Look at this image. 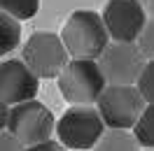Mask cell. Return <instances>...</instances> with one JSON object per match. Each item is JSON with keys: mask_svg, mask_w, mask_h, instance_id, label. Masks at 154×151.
Masks as SVG:
<instances>
[{"mask_svg": "<svg viewBox=\"0 0 154 151\" xmlns=\"http://www.w3.org/2000/svg\"><path fill=\"white\" fill-rule=\"evenodd\" d=\"M61 42L68 56L96 61L110 44V35L103 26L100 14H96L94 10H77L68 16L61 33Z\"/></svg>", "mask_w": 154, "mask_h": 151, "instance_id": "cell-1", "label": "cell"}, {"mask_svg": "<svg viewBox=\"0 0 154 151\" xmlns=\"http://www.w3.org/2000/svg\"><path fill=\"white\" fill-rule=\"evenodd\" d=\"M21 61L38 79H54L68 63V51L56 33H33L21 51Z\"/></svg>", "mask_w": 154, "mask_h": 151, "instance_id": "cell-6", "label": "cell"}, {"mask_svg": "<svg viewBox=\"0 0 154 151\" xmlns=\"http://www.w3.org/2000/svg\"><path fill=\"white\" fill-rule=\"evenodd\" d=\"M133 137L140 147L154 149V105H145L140 119L133 126Z\"/></svg>", "mask_w": 154, "mask_h": 151, "instance_id": "cell-12", "label": "cell"}, {"mask_svg": "<svg viewBox=\"0 0 154 151\" xmlns=\"http://www.w3.org/2000/svg\"><path fill=\"white\" fill-rule=\"evenodd\" d=\"M40 79L28 70L21 58H10L0 63V100L5 105H19L35 100Z\"/></svg>", "mask_w": 154, "mask_h": 151, "instance_id": "cell-9", "label": "cell"}, {"mask_svg": "<svg viewBox=\"0 0 154 151\" xmlns=\"http://www.w3.org/2000/svg\"><path fill=\"white\" fill-rule=\"evenodd\" d=\"M7 114H10L7 105L0 100V130H5V126H7Z\"/></svg>", "mask_w": 154, "mask_h": 151, "instance_id": "cell-18", "label": "cell"}, {"mask_svg": "<svg viewBox=\"0 0 154 151\" xmlns=\"http://www.w3.org/2000/svg\"><path fill=\"white\" fill-rule=\"evenodd\" d=\"M96 63L103 72L105 84L135 86L147 58L140 54L135 42H112L103 49V54L96 58Z\"/></svg>", "mask_w": 154, "mask_h": 151, "instance_id": "cell-7", "label": "cell"}, {"mask_svg": "<svg viewBox=\"0 0 154 151\" xmlns=\"http://www.w3.org/2000/svg\"><path fill=\"white\" fill-rule=\"evenodd\" d=\"M135 44H138L140 54H143L147 61H154V16H147L140 35L135 40Z\"/></svg>", "mask_w": 154, "mask_h": 151, "instance_id": "cell-15", "label": "cell"}, {"mask_svg": "<svg viewBox=\"0 0 154 151\" xmlns=\"http://www.w3.org/2000/svg\"><path fill=\"white\" fill-rule=\"evenodd\" d=\"M40 10V0H0V12L10 14L17 21L33 19Z\"/></svg>", "mask_w": 154, "mask_h": 151, "instance_id": "cell-13", "label": "cell"}, {"mask_svg": "<svg viewBox=\"0 0 154 151\" xmlns=\"http://www.w3.org/2000/svg\"><path fill=\"white\" fill-rule=\"evenodd\" d=\"M23 151H68L61 142H54V140H45L40 144H33V147H26Z\"/></svg>", "mask_w": 154, "mask_h": 151, "instance_id": "cell-17", "label": "cell"}, {"mask_svg": "<svg viewBox=\"0 0 154 151\" xmlns=\"http://www.w3.org/2000/svg\"><path fill=\"white\" fill-rule=\"evenodd\" d=\"M23 149L26 147L14 135H10L7 130H0V151H23Z\"/></svg>", "mask_w": 154, "mask_h": 151, "instance_id": "cell-16", "label": "cell"}, {"mask_svg": "<svg viewBox=\"0 0 154 151\" xmlns=\"http://www.w3.org/2000/svg\"><path fill=\"white\" fill-rule=\"evenodd\" d=\"M135 88L140 91L143 100L147 105H154V61H147L143 67V72L135 81Z\"/></svg>", "mask_w": 154, "mask_h": 151, "instance_id": "cell-14", "label": "cell"}, {"mask_svg": "<svg viewBox=\"0 0 154 151\" xmlns=\"http://www.w3.org/2000/svg\"><path fill=\"white\" fill-rule=\"evenodd\" d=\"M140 5H143V10L147 16H154V0H138Z\"/></svg>", "mask_w": 154, "mask_h": 151, "instance_id": "cell-19", "label": "cell"}, {"mask_svg": "<svg viewBox=\"0 0 154 151\" xmlns=\"http://www.w3.org/2000/svg\"><path fill=\"white\" fill-rule=\"evenodd\" d=\"M147 151H154V149H147Z\"/></svg>", "mask_w": 154, "mask_h": 151, "instance_id": "cell-20", "label": "cell"}, {"mask_svg": "<svg viewBox=\"0 0 154 151\" xmlns=\"http://www.w3.org/2000/svg\"><path fill=\"white\" fill-rule=\"evenodd\" d=\"M105 86L98 63L89 58L68 61L58 75V91L70 105H94Z\"/></svg>", "mask_w": 154, "mask_h": 151, "instance_id": "cell-2", "label": "cell"}, {"mask_svg": "<svg viewBox=\"0 0 154 151\" xmlns=\"http://www.w3.org/2000/svg\"><path fill=\"white\" fill-rule=\"evenodd\" d=\"M96 109L107 128L112 130H128L140 119L145 109V100L135 86H122V84H107L103 93L96 100Z\"/></svg>", "mask_w": 154, "mask_h": 151, "instance_id": "cell-3", "label": "cell"}, {"mask_svg": "<svg viewBox=\"0 0 154 151\" xmlns=\"http://www.w3.org/2000/svg\"><path fill=\"white\" fill-rule=\"evenodd\" d=\"M91 151H140V144L128 130H112L107 128Z\"/></svg>", "mask_w": 154, "mask_h": 151, "instance_id": "cell-10", "label": "cell"}, {"mask_svg": "<svg viewBox=\"0 0 154 151\" xmlns=\"http://www.w3.org/2000/svg\"><path fill=\"white\" fill-rule=\"evenodd\" d=\"M54 130L58 132V142L66 149L84 151V149H94V144L105 132V123H103L96 107L75 105L58 119Z\"/></svg>", "mask_w": 154, "mask_h": 151, "instance_id": "cell-4", "label": "cell"}, {"mask_svg": "<svg viewBox=\"0 0 154 151\" xmlns=\"http://www.w3.org/2000/svg\"><path fill=\"white\" fill-rule=\"evenodd\" d=\"M100 19L112 42H135L147 14L138 0H107Z\"/></svg>", "mask_w": 154, "mask_h": 151, "instance_id": "cell-8", "label": "cell"}, {"mask_svg": "<svg viewBox=\"0 0 154 151\" xmlns=\"http://www.w3.org/2000/svg\"><path fill=\"white\" fill-rule=\"evenodd\" d=\"M21 42V26L10 14L0 12V56H7L10 51L19 47Z\"/></svg>", "mask_w": 154, "mask_h": 151, "instance_id": "cell-11", "label": "cell"}, {"mask_svg": "<svg viewBox=\"0 0 154 151\" xmlns=\"http://www.w3.org/2000/svg\"><path fill=\"white\" fill-rule=\"evenodd\" d=\"M54 114L49 112V107L40 100H26V102L12 105L7 114V132L14 135L23 147H33L51 137L54 132Z\"/></svg>", "mask_w": 154, "mask_h": 151, "instance_id": "cell-5", "label": "cell"}]
</instances>
